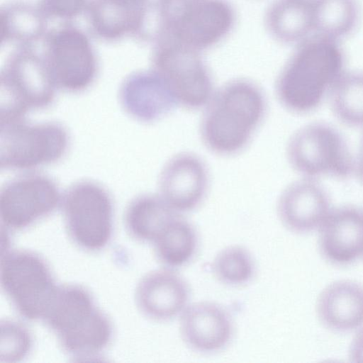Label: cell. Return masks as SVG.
<instances>
[{
	"mask_svg": "<svg viewBox=\"0 0 363 363\" xmlns=\"http://www.w3.org/2000/svg\"><path fill=\"white\" fill-rule=\"evenodd\" d=\"M341 41L313 34L298 44L279 73L275 93L287 111L315 110L346 72Z\"/></svg>",
	"mask_w": 363,
	"mask_h": 363,
	"instance_id": "1",
	"label": "cell"
},
{
	"mask_svg": "<svg viewBox=\"0 0 363 363\" xmlns=\"http://www.w3.org/2000/svg\"><path fill=\"white\" fill-rule=\"evenodd\" d=\"M262 89L247 79H232L214 91L204 106L199 134L212 153L233 156L250 143L267 113Z\"/></svg>",
	"mask_w": 363,
	"mask_h": 363,
	"instance_id": "2",
	"label": "cell"
},
{
	"mask_svg": "<svg viewBox=\"0 0 363 363\" xmlns=\"http://www.w3.org/2000/svg\"><path fill=\"white\" fill-rule=\"evenodd\" d=\"M43 320L57 335L63 350L77 358L97 355L112 337L109 319L81 286H59Z\"/></svg>",
	"mask_w": 363,
	"mask_h": 363,
	"instance_id": "3",
	"label": "cell"
},
{
	"mask_svg": "<svg viewBox=\"0 0 363 363\" xmlns=\"http://www.w3.org/2000/svg\"><path fill=\"white\" fill-rule=\"evenodd\" d=\"M286 156L291 167L304 178L348 177L355 169L345 138L330 124L308 123L289 140Z\"/></svg>",
	"mask_w": 363,
	"mask_h": 363,
	"instance_id": "4",
	"label": "cell"
},
{
	"mask_svg": "<svg viewBox=\"0 0 363 363\" xmlns=\"http://www.w3.org/2000/svg\"><path fill=\"white\" fill-rule=\"evenodd\" d=\"M0 279L16 311L30 320L43 319L59 288L44 259L28 250L1 255Z\"/></svg>",
	"mask_w": 363,
	"mask_h": 363,
	"instance_id": "5",
	"label": "cell"
},
{
	"mask_svg": "<svg viewBox=\"0 0 363 363\" xmlns=\"http://www.w3.org/2000/svg\"><path fill=\"white\" fill-rule=\"evenodd\" d=\"M1 122L24 118L54 101L55 84L45 57L30 50L13 54L1 72Z\"/></svg>",
	"mask_w": 363,
	"mask_h": 363,
	"instance_id": "6",
	"label": "cell"
},
{
	"mask_svg": "<svg viewBox=\"0 0 363 363\" xmlns=\"http://www.w3.org/2000/svg\"><path fill=\"white\" fill-rule=\"evenodd\" d=\"M1 169H30L60 160L66 153V129L54 122L30 123L24 118L1 122Z\"/></svg>",
	"mask_w": 363,
	"mask_h": 363,
	"instance_id": "7",
	"label": "cell"
},
{
	"mask_svg": "<svg viewBox=\"0 0 363 363\" xmlns=\"http://www.w3.org/2000/svg\"><path fill=\"white\" fill-rule=\"evenodd\" d=\"M152 68L167 84L177 104L186 109L204 107L214 92L211 76L198 51L170 38L159 39Z\"/></svg>",
	"mask_w": 363,
	"mask_h": 363,
	"instance_id": "8",
	"label": "cell"
},
{
	"mask_svg": "<svg viewBox=\"0 0 363 363\" xmlns=\"http://www.w3.org/2000/svg\"><path fill=\"white\" fill-rule=\"evenodd\" d=\"M62 210L68 233L79 247L98 251L110 242L113 203L108 191L89 180L71 185L65 192Z\"/></svg>",
	"mask_w": 363,
	"mask_h": 363,
	"instance_id": "9",
	"label": "cell"
},
{
	"mask_svg": "<svg viewBox=\"0 0 363 363\" xmlns=\"http://www.w3.org/2000/svg\"><path fill=\"white\" fill-rule=\"evenodd\" d=\"M44 57L56 87L66 91L81 92L96 78L94 51L87 36L77 28L63 27L52 33Z\"/></svg>",
	"mask_w": 363,
	"mask_h": 363,
	"instance_id": "10",
	"label": "cell"
},
{
	"mask_svg": "<svg viewBox=\"0 0 363 363\" xmlns=\"http://www.w3.org/2000/svg\"><path fill=\"white\" fill-rule=\"evenodd\" d=\"M233 22V10L225 0H189L172 13L161 37L199 51L221 40Z\"/></svg>",
	"mask_w": 363,
	"mask_h": 363,
	"instance_id": "11",
	"label": "cell"
},
{
	"mask_svg": "<svg viewBox=\"0 0 363 363\" xmlns=\"http://www.w3.org/2000/svg\"><path fill=\"white\" fill-rule=\"evenodd\" d=\"M59 202V189L49 177L40 174L18 177L1 188V223L12 230L23 229L50 215Z\"/></svg>",
	"mask_w": 363,
	"mask_h": 363,
	"instance_id": "12",
	"label": "cell"
},
{
	"mask_svg": "<svg viewBox=\"0 0 363 363\" xmlns=\"http://www.w3.org/2000/svg\"><path fill=\"white\" fill-rule=\"evenodd\" d=\"M209 186L206 163L194 153L183 152L172 157L159 177L160 195L176 212L194 210L204 200Z\"/></svg>",
	"mask_w": 363,
	"mask_h": 363,
	"instance_id": "13",
	"label": "cell"
},
{
	"mask_svg": "<svg viewBox=\"0 0 363 363\" xmlns=\"http://www.w3.org/2000/svg\"><path fill=\"white\" fill-rule=\"evenodd\" d=\"M277 209L288 230L303 234L318 230L332 208L327 192L317 179L303 177L284 189Z\"/></svg>",
	"mask_w": 363,
	"mask_h": 363,
	"instance_id": "14",
	"label": "cell"
},
{
	"mask_svg": "<svg viewBox=\"0 0 363 363\" xmlns=\"http://www.w3.org/2000/svg\"><path fill=\"white\" fill-rule=\"evenodd\" d=\"M181 336L192 350L204 354L224 349L232 340L234 327L228 311L211 301L187 306L181 314Z\"/></svg>",
	"mask_w": 363,
	"mask_h": 363,
	"instance_id": "15",
	"label": "cell"
},
{
	"mask_svg": "<svg viewBox=\"0 0 363 363\" xmlns=\"http://www.w3.org/2000/svg\"><path fill=\"white\" fill-rule=\"evenodd\" d=\"M318 230L320 251L330 263L346 265L363 255V210L351 206L331 209Z\"/></svg>",
	"mask_w": 363,
	"mask_h": 363,
	"instance_id": "16",
	"label": "cell"
},
{
	"mask_svg": "<svg viewBox=\"0 0 363 363\" xmlns=\"http://www.w3.org/2000/svg\"><path fill=\"white\" fill-rule=\"evenodd\" d=\"M119 101L129 116L144 123L162 118L178 105L167 84L154 70L127 77L120 86Z\"/></svg>",
	"mask_w": 363,
	"mask_h": 363,
	"instance_id": "17",
	"label": "cell"
},
{
	"mask_svg": "<svg viewBox=\"0 0 363 363\" xmlns=\"http://www.w3.org/2000/svg\"><path fill=\"white\" fill-rule=\"evenodd\" d=\"M135 296L137 305L145 316L167 321L181 315L186 308L189 288L183 277L174 271L158 269L140 280Z\"/></svg>",
	"mask_w": 363,
	"mask_h": 363,
	"instance_id": "18",
	"label": "cell"
},
{
	"mask_svg": "<svg viewBox=\"0 0 363 363\" xmlns=\"http://www.w3.org/2000/svg\"><path fill=\"white\" fill-rule=\"evenodd\" d=\"M317 313L320 322L335 332H349L363 325V286L351 280H339L319 295Z\"/></svg>",
	"mask_w": 363,
	"mask_h": 363,
	"instance_id": "19",
	"label": "cell"
},
{
	"mask_svg": "<svg viewBox=\"0 0 363 363\" xmlns=\"http://www.w3.org/2000/svg\"><path fill=\"white\" fill-rule=\"evenodd\" d=\"M148 8L116 2L92 0L89 5L90 23L95 33L106 40H118L140 31Z\"/></svg>",
	"mask_w": 363,
	"mask_h": 363,
	"instance_id": "20",
	"label": "cell"
},
{
	"mask_svg": "<svg viewBox=\"0 0 363 363\" xmlns=\"http://www.w3.org/2000/svg\"><path fill=\"white\" fill-rule=\"evenodd\" d=\"M177 213L160 194H144L135 198L128 206L125 227L136 240L153 242Z\"/></svg>",
	"mask_w": 363,
	"mask_h": 363,
	"instance_id": "21",
	"label": "cell"
},
{
	"mask_svg": "<svg viewBox=\"0 0 363 363\" xmlns=\"http://www.w3.org/2000/svg\"><path fill=\"white\" fill-rule=\"evenodd\" d=\"M267 24L278 40L300 43L314 34L311 0H279L268 11Z\"/></svg>",
	"mask_w": 363,
	"mask_h": 363,
	"instance_id": "22",
	"label": "cell"
},
{
	"mask_svg": "<svg viewBox=\"0 0 363 363\" xmlns=\"http://www.w3.org/2000/svg\"><path fill=\"white\" fill-rule=\"evenodd\" d=\"M158 259L177 268L189 262L198 250L199 236L194 225L178 215L153 242Z\"/></svg>",
	"mask_w": 363,
	"mask_h": 363,
	"instance_id": "23",
	"label": "cell"
},
{
	"mask_svg": "<svg viewBox=\"0 0 363 363\" xmlns=\"http://www.w3.org/2000/svg\"><path fill=\"white\" fill-rule=\"evenodd\" d=\"M314 34L341 41L359 21L357 0H311Z\"/></svg>",
	"mask_w": 363,
	"mask_h": 363,
	"instance_id": "24",
	"label": "cell"
},
{
	"mask_svg": "<svg viewBox=\"0 0 363 363\" xmlns=\"http://www.w3.org/2000/svg\"><path fill=\"white\" fill-rule=\"evenodd\" d=\"M336 117L345 124L363 127V72H345L330 95Z\"/></svg>",
	"mask_w": 363,
	"mask_h": 363,
	"instance_id": "25",
	"label": "cell"
},
{
	"mask_svg": "<svg viewBox=\"0 0 363 363\" xmlns=\"http://www.w3.org/2000/svg\"><path fill=\"white\" fill-rule=\"evenodd\" d=\"M213 270L223 284L239 286L252 279L255 265L248 250L242 246L231 245L221 250L215 257Z\"/></svg>",
	"mask_w": 363,
	"mask_h": 363,
	"instance_id": "26",
	"label": "cell"
},
{
	"mask_svg": "<svg viewBox=\"0 0 363 363\" xmlns=\"http://www.w3.org/2000/svg\"><path fill=\"white\" fill-rule=\"evenodd\" d=\"M38 11L16 5L1 13V40H31L43 32V22Z\"/></svg>",
	"mask_w": 363,
	"mask_h": 363,
	"instance_id": "27",
	"label": "cell"
},
{
	"mask_svg": "<svg viewBox=\"0 0 363 363\" xmlns=\"http://www.w3.org/2000/svg\"><path fill=\"white\" fill-rule=\"evenodd\" d=\"M1 362H15L22 359L30 352L31 336L21 324L5 320L1 323Z\"/></svg>",
	"mask_w": 363,
	"mask_h": 363,
	"instance_id": "28",
	"label": "cell"
},
{
	"mask_svg": "<svg viewBox=\"0 0 363 363\" xmlns=\"http://www.w3.org/2000/svg\"><path fill=\"white\" fill-rule=\"evenodd\" d=\"M86 0H41L42 11L62 18H72L79 15Z\"/></svg>",
	"mask_w": 363,
	"mask_h": 363,
	"instance_id": "29",
	"label": "cell"
},
{
	"mask_svg": "<svg viewBox=\"0 0 363 363\" xmlns=\"http://www.w3.org/2000/svg\"><path fill=\"white\" fill-rule=\"evenodd\" d=\"M350 360L355 363H363V328L358 330L349 348Z\"/></svg>",
	"mask_w": 363,
	"mask_h": 363,
	"instance_id": "30",
	"label": "cell"
},
{
	"mask_svg": "<svg viewBox=\"0 0 363 363\" xmlns=\"http://www.w3.org/2000/svg\"><path fill=\"white\" fill-rule=\"evenodd\" d=\"M355 168L357 169L361 179L363 181V139L361 144L359 155L356 161Z\"/></svg>",
	"mask_w": 363,
	"mask_h": 363,
	"instance_id": "31",
	"label": "cell"
}]
</instances>
